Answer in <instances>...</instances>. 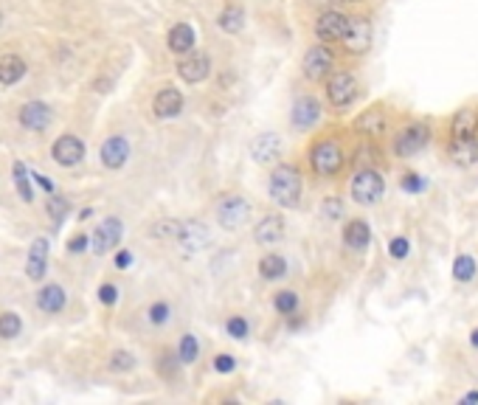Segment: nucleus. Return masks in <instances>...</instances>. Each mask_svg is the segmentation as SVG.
<instances>
[{"instance_id":"f257e3e1","label":"nucleus","mask_w":478,"mask_h":405,"mask_svg":"<svg viewBox=\"0 0 478 405\" xmlns=\"http://www.w3.org/2000/svg\"><path fill=\"white\" fill-rule=\"evenodd\" d=\"M304 195V175L290 161H276L267 175V197L279 208H298Z\"/></svg>"},{"instance_id":"f03ea898","label":"nucleus","mask_w":478,"mask_h":405,"mask_svg":"<svg viewBox=\"0 0 478 405\" xmlns=\"http://www.w3.org/2000/svg\"><path fill=\"white\" fill-rule=\"evenodd\" d=\"M346 161H349V155L335 135H318L307 146V166L321 180H335L343 172Z\"/></svg>"},{"instance_id":"7ed1b4c3","label":"nucleus","mask_w":478,"mask_h":405,"mask_svg":"<svg viewBox=\"0 0 478 405\" xmlns=\"http://www.w3.org/2000/svg\"><path fill=\"white\" fill-rule=\"evenodd\" d=\"M251 217H253V203L245 197V195H239V192H225L217 197V206H214V220L223 231L228 234H236V231H242L248 223H251Z\"/></svg>"},{"instance_id":"20e7f679","label":"nucleus","mask_w":478,"mask_h":405,"mask_svg":"<svg viewBox=\"0 0 478 405\" xmlns=\"http://www.w3.org/2000/svg\"><path fill=\"white\" fill-rule=\"evenodd\" d=\"M321 85H323V99H326V105H330L332 110L352 107L354 99H357V93H361V82H357V76L352 71H338L335 68Z\"/></svg>"},{"instance_id":"39448f33","label":"nucleus","mask_w":478,"mask_h":405,"mask_svg":"<svg viewBox=\"0 0 478 405\" xmlns=\"http://www.w3.org/2000/svg\"><path fill=\"white\" fill-rule=\"evenodd\" d=\"M349 195L357 206H377L385 195V180L374 166H361L349 180Z\"/></svg>"},{"instance_id":"423d86ee","label":"nucleus","mask_w":478,"mask_h":405,"mask_svg":"<svg viewBox=\"0 0 478 405\" xmlns=\"http://www.w3.org/2000/svg\"><path fill=\"white\" fill-rule=\"evenodd\" d=\"M335 51L332 45L326 43H315L304 51V59H301V76L310 82V85H321L326 76L335 71Z\"/></svg>"},{"instance_id":"0eeeda50","label":"nucleus","mask_w":478,"mask_h":405,"mask_svg":"<svg viewBox=\"0 0 478 405\" xmlns=\"http://www.w3.org/2000/svg\"><path fill=\"white\" fill-rule=\"evenodd\" d=\"M372 40H374V25H372V20H369L366 14L349 17L346 34H343V40H341L343 54H349V56H363V54H369Z\"/></svg>"},{"instance_id":"6e6552de","label":"nucleus","mask_w":478,"mask_h":405,"mask_svg":"<svg viewBox=\"0 0 478 405\" xmlns=\"http://www.w3.org/2000/svg\"><path fill=\"white\" fill-rule=\"evenodd\" d=\"M122 237H124V223L118 217H104V220L93 228L91 234V251L93 256H110L118 245H122Z\"/></svg>"},{"instance_id":"1a4fd4ad","label":"nucleus","mask_w":478,"mask_h":405,"mask_svg":"<svg viewBox=\"0 0 478 405\" xmlns=\"http://www.w3.org/2000/svg\"><path fill=\"white\" fill-rule=\"evenodd\" d=\"M84 155H87V146L76 133H62L51 144V161L62 169H76L84 161Z\"/></svg>"},{"instance_id":"9d476101","label":"nucleus","mask_w":478,"mask_h":405,"mask_svg":"<svg viewBox=\"0 0 478 405\" xmlns=\"http://www.w3.org/2000/svg\"><path fill=\"white\" fill-rule=\"evenodd\" d=\"M346 25H349V14H343L341 9H323L312 23V34L318 43L338 45L346 34Z\"/></svg>"},{"instance_id":"9b49d317","label":"nucleus","mask_w":478,"mask_h":405,"mask_svg":"<svg viewBox=\"0 0 478 405\" xmlns=\"http://www.w3.org/2000/svg\"><path fill=\"white\" fill-rule=\"evenodd\" d=\"M321 118H323V105H321L318 96H312V93L298 96L290 107V127L295 133H310Z\"/></svg>"},{"instance_id":"f8f14e48","label":"nucleus","mask_w":478,"mask_h":405,"mask_svg":"<svg viewBox=\"0 0 478 405\" xmlns=\"http://www.w3.org/2000/svg\"><path fill=\"white\" fill-rule=\"evenodd\" d=\"M212 56L203 54V51H189L183 56H177L174 62V74L181 82L186 85H203L208 76H212Z\"/></svg>"},{"instance_id":"ddd939ff","label":"nucleus","mask_w":478,"mask_h":405,"mask_svg":"<svg viewBox=\"0 0 478 405\" xmlns=\"http://www.w3.org/2000/svg\"><path fill=\"white\" fill-rule=\"evenodd\" d=\"M133 155V146H130V138L122 135V133H113L102 141L99 146V164L107 169V172H122Z\"/></svg>"},{"instance_id":"4468645a","label":"nucleus","mask_w":478,"mask_h":405,"mask_svg":"<svg viewBox=\"0 0 478 405\" xmlns=\"http://www.w3.org/2000/svg\"><path fill=\"white\" fill-rule=\"evenodd\" d=\"M428 141H431V127L425 121H413L394 135V155L397 158H411V155L425 149Z\"/></svg>"},{"instance_id":"2eb2a0df","label":"nucleus","mask_w":478,"mask_h":405,"mask_svg":"<svg viewBox=\"0 0 478 405\" xmlns=\"http://www.w3.org/2000/svg\"><path fill=\"white\" fill-rule=\"evenodd\" d=\"M48 259H51V239L48 237H34L25 254V278L28 282H45L48 276Z\"/></svg>"},{"instance_id":"dca6fc26","label":"nucleus","mask_w":478,"mask_h":405,"mask_svg":"<svg viewBox=\"0 0 478 405\" xmlns=\"http://www.w3.org/2000/svg\"><path fill=\"white\" fill-rule=\"evenodd\" d=\"M51 121H54V110H51V105L40 102V99L23 102L17 107V124L28 133H45L51 127Z\"/></svg>"},{"instance_id":"f3484780","label":"nucleus","mask_w":478,"mask_h":405,"mask_svg":"<svg viewBox=\"0 0 478 405\" xmlns=\"http://www.w3.org/2000/svg\"><path fill=\"white\" fill-rule=\"evenodd\" d=\"M282 152H284V141H282L279 133L264 130V133H259V135L251 141V158H253V164H259V166H273V164L282 158Z\"/></svg>"},{"instance_id":"a211bd4d","label":"nucleus","mask_w":478,"mask_h":405,"mask_svg":"<svg viewBox=\"0 0 478 405\" xmlns=\"http://www.w3.org/2000/svg\"><path fill=\"white\" fill-rule=\"evenodd\" d=\"M183 90H177L174 85H161L155 90V96H152V116L161 118V121H169V118H177L183 113Z\"/></svg>"},{"instance_id":"6ab92c4d","label":"nucleus","mask_w":478,"mask_h":405,"mask_svg":"<svg viewBox=\"0 0 478 405\" xmlns=\"http://www.w3.org/2000/svg\"><path fill=\"white\" fill-rule=\"evenodd\" d=\"M174 242L181 245L183 256H194V254L203 251L208 242H212V234H208V226L203 220H183L181 223V234H177Z\"/></svg>"},{"instance_id":"aec40b11","label":"nucleus","mask_w":478,"mask_h":405,"mask_svg":"<svg viewBox=\"0 0 478 405\" xmlns=\"http://www.w3.org/2000/svg\"><path fill=\"white\" fill-rule=\"evenodd\" d=\"M284 231H287V223L279 211H267L262 220L253 226V239L259 248H276L282 239H284Z\"/></svg>"},{"instance_id":"412c9836","label":"nucleus","mask_w":478,"mask_h":405,"mask_svg":"<svg viewBox=\"0 0 478 405\" xmlns=\"http://www.w3.org/2000/svg\"><path fill=\"white\" fill-rule=\"evenodd\" d=\"M34 304L43 316H59L68 307V293L59 282H40L34 293Z\"/></svg>"},{"instance_id":"4be33fe9","label":"nucleus","mask_w":478,"mask_h":405,"mask_svg":"<svg viewBox=\"0 0 478 405\" xmlns=\"http://www.w3.org/2000/svg\"><path fill=\"white\" fill-rule=\"evenodd\" d=\"M385 127H388V116L383 113V107H369L354 118V133L369 141H377L380 135H385Z\"/></svg>"},{"instance_id":"5701e85b","label":"nucleus","mask_w":478,"mask_h":405,"mask_svg":"<svg viewBox=\"0 0 478 405\" xmlns=\"http://www.w3.org/2000/svg\"><path fill=\"white\" fill-rule=\"evenodd\" d=\"M194 45H197V31H194L192 23H174L166 31V48L174 56H183V54L194 51Z\"/></svg>"},{"instance_id":"b1692460","label":"nucleus","mask_w":478,"mask_h":405,"mask_svg":"<svg viewBox=\"0 0 478 405\" xmlns=\"http://www.w3.org/2000/svg\"><path fill=\"white\" fill-rule=\"evenodd\" d=\"M256 273H259L262 282H282L290 273V265L279 251H264L256 262Z\"/></svg>"},{"instance_id":"393cba45","label":"nucleus","mask_w":478,"mask_h":405,"mask_svg":"<svg viewBox=\"0 0 478 405\" xmlns=\"http://www.w3.org/2000/svg\"><path fill=\"white\" fill-rule=\"evenodd\" d=\"M28 74V62L20 54H3L0 56V85L3 87H14L17 82H23Z\"/></svg>"},{"instance_id":"a878e982","label":"nucleus","mask_w":478,"mask_h":405,"mask_svg":"<svg viewBox=\"0 0 478 405\" xmlns=\"http://www.w3.org/2000/svg\"><path fill=\"white\" fill-rule=\"evenodd\" d=\"M478 133V110L475 107H462L453 121H451V135L453 141H467V138H475Z\"/></svg>"},{"instance_id":"bb28decb","label":"nucleus","mask_w":478,"mask_h":405,"mask_svg":"<svg viewBox=\"0 0 478 405\" xmlns=\"http://www.w3.org/2000/svg\"><path fill=\"white\" fill-rule=\"evenodd\" d=\"M372 242V228L366 220H361V217H354V220H349L343 226V245L352 248V251H366Z\"/></svg>"},{"instance_id":"cd10ccee","label":"nucleus","mask_w":478,"mask_h":405,"mask_svg":"<svg viewBox=\"0 0 478 405\" xmlns=\"http://www.w3.org/2000/svg\"><path fill=\"white\" fill-rule=\"evenodd\" d=\"M12 183H14L17 197L25 206H32L34 203V180H32V169H28L23 161H12Z\"/></svg>"},{"instance_id":"c85d7f7f","label":"nucleus","mask_w":478,"mask_h":405,"mask_svg":"<svg viewBox=\"0 0 478 405\" xmlns=\"http://www.w3.org/2000/svg\"><path fill=\"white\" fill-rule=\"evenodd\" d=\"M214 23H217V28L223 31V34H239V31L245 28V9L239 3H225Z\"/></svg>"},{"instance_id":"c756f323","label":"nucleus","mask_w":478,"mask_h":405,"mask_svg":"<svg viewBox=\"0 0 478 405\" xmlns=\"http://www.w3.org/2000/svg\"><path fill=\"white\" fill-rule=\"evenodd\" d=\"M135 366H138L135 352H130L124 347H118L107 355V371L110 375H130V371H135Z\"/></svg>"},{"instance_id":"7c9ffc66","label":"nucleus","mask_w":478,"mask_h":405,"mask_svg":"<svg viewBox=\"0 0 478 405\" xmlns=\"http://www.w3.org/2000/svg\"><path fill=\"white\" fill-rule=\"evenodd\" d=\"M155 371L163 380H174V375L181 371V360H177V352L172 347H161V352L155 355Z\"/></svg>"},{"instance_id":"2f4dec72","label":"nucleus","mask_w":478,"mask_h":405,"mask_svg":"<svg viewBox=\"0 0 478 405\" xmlns=\"http://www.w3.org/2000/svg\"><path fill=\"white\" fill-rule=\"evenodd\" d=\"M451 158H453V164H459V166L475 164V161H478V144H475V138L451 141Z\"/></svg>"},{"instance_id":"473e14b6","label":"nucleus","mask_w":478,"mask_h":405,"mask_svg":"<svg viewBox=\"0 0 478 405\" xmlns=\"http://www.w3.org/2000/svg\"><path fill=\"white\" fill-rule=\"evenodd\" d=\"M273 309L279 316H298V309H301V296H298L295 290H290V287H284V290H279L276 296H273Z\"/></svg>"},{"instance_id":"72a5a7b5","label":"nucleus","mask_w":478,"mask_h":405,"mask_svg":"<svg viewBox=\"0 0 478 405\" xmlns=\"http://www.w3.org/2000/svg\"><path fill=\"white\" fill-rule=\"evenodd\" d=\"M177 360H181V366H194L197 358H200V340L194 332H186L181 340H177Z\"/></svg>"},{"instance_id":"f704fd0d","label":"nucleus","mask_w":478,"mask_h":405,"mask_svg":"<svg viewBox=\"0 0 478 405\" xmlns=\"http://www.w3.org/2000/svg\"><path fill=\"white\" fill-rule=\"evenodd\" d=\"M23 332V316L17 309H0V340H14Z\"/></svg>"},{"instance_id":"c9c22d12","label":"nucleus","mask_w":478,"mask_h":405,"mask_svg":"<svg viewBox=\"0 0 478 405\" xmlns=\"http://www.w3.org/2000/svg\"><path fill=\"white\" fill-rule=\"evenodd\" d=\"M181 223L183 220H174V217H163V220H155L149 226V237L152 239H161V242H174L177 234H181Z\"/></svg>"},{"instance_id":"e433bc0d","label":"nucleus","mask_w":478,"mask_h":405,"mask_svg":"<svg viewBox=\"0 0 478 405\" xmlns=\"http://www.w3.org/2000/svg\"><path fill=\"white\" fill-rule=\"evenodd\" d=\"M68 211H71V203L59 195V192H54V195H48V203H45V214L54 220V226H62L65 220H68Z\"/></svg>"},{"instance_id":"4c0bfd02","label":"nucleus","mask_w":478,"mask_h":405,"mask_svg":"<svg viewBox=\"0 0 478 405\" xmlns=\"http://www.w3.org/2000/svg\"><path fill=\"white\" fill-rule=\"evenodd\" d=\"M146 321L152 327H166L172 321V304L166 298H158L146 307Z\"/></svg>"},{"instance_id":"58836bf2","label":"nucleus","mask_w":478,"mask_h":405,"mask_svg":"<svg viewBox=\"0 0 478 405\" xmlns=\"http://www.w3.org/2000/svg\"><path fill=\"white\" fill-rule=\"evenodd\" d=\"M225 332H228V338H234V340H248V335H251V321H248L245 316H228V318H225Z\"/></svg>"},{"instance_id":"ea45409f","label":"nucleus","mask_w":478,"mask_h":405,"mask_svg":"<svg viewBox=\"0 0 478 405\" xmlns=\"http://www.w3.org/2000/svg\"><path fill=\"white\" fill-rule=\"evenodd\" d=\"M87 248H91V234L87 231H73L65 242L68 256H82V254H87Z\"/></svg>"},{"instance_id":"a19ab883","label":"nucleus","mask_w":478,"mask_h":405,"mask_svg":"<svg viewBox=\"0 0 478 405\" xmlns=\"http://www.w3.org/2000/svg\"><path fill=\"white\" fill-rule=\"evenodd\" d=\"M236 366H239L236 355H231V352H217L214 360H212V369L217 371V375H234Z\"/></svg>"},{"instance_id":"79ce46f5","label":"nucleus","mask_w":478,"mask_h":405,"mask_svg":"<svg viewBox=\"0 0 478 405\" xmlns=\"http://www.w3.org/2000/svg\"><path fill=\"white\" fill-rule=\"evenodd\" d=\"M118 285L115 282H102L99 285V290H96V298H99V304L102 307H115L118 304Z\"/></svg>"},{"instance_id":"37998d69","label":"nucleus","mask_w":478,"mask_h":405,"mask_svg":"<svg viewBox=\"0 0 478 405\" xmlns=\"http://www.w3.org/2000/svg\"><path fill=\"white\" fill-rule=\"evenodd\" d=\"M453 276L459 278V282H470V278L475 276V259L473 256H459L456 265H453Z\"/></svg>"},{"instance_id":"c03bdc74","label":"nucleus","mask_w":478,"mask_h":405,"mask_svg":"<svg viewBox=\"0 0 478 405\" xmlns=\"http://www.w3.org/2000/svg\"><path fill=\"white\" fill-rule=\"evenodd\" d=\"M411 251V242L405 237H394L391 242H388V254H391V259H405Z\"/></svg>"},{"instance_id":"a18cd8bd","label":"nucleus","mask_w":478,"mask_h":405,"mask_svg":"<svg viewBox=\"0 0 478 405\" xmlns=\"http://www.w3.org/2000/svg\"><path fill=\"white\" fill-rule=\"evenodd\" d=\"M323 217H326V220H341V217H343V203L338 197H326L323 200Z\"/></svg>"},{"instance_id":"49530a36","label":"nucleus","mask_w":478,"mask_h":405,"mask_svg":"<svg viewBox=\"0 0 478 405\" xmlns=\"http://www.w3.org/2000/svg\"><path fill=\"white\" fill-rule=\"evenodd\" d=\"M133 251H127V248H115L113 251V265H115V270H127L130 265H133Z\"/></svg>"},{"instance_id":"de8ad7c7","label":"nucleus","mask_w":478,"mask_h":405,"mask_svg":"<svg viewBox=\"0 0 478 405\" xmlns=\"http://www.w3.org/2000/svg\"><path fill=\"white\" fill-rule=\"evenodd\" d=\"M402 189L411 192V195H416V192L425 189V180H422L420 175H405V177H402Z\"/></svg>"},{"instance_id":"09e8293b","label":"nucleus","mask_w":478,"mask_h":405,"mask_svg":"<svg viewBox=\"0 0 478 405\" xmlns=\"http://www.w3.org/2000/svg\"><path fill=\"white\" fill-rule=\"evenodd\" d=\"M32 180L40 186L43 192H48V195H54L56 192V186H54V180L51 177H45V175H40V172H32Z\"/></svg>"},{"instance_id":"8fccbe9b","label":"nucleus","mask_w":478,"mask_h":405,"mask_svg":"<svg viewBox=\"0 0 478 405\" xmlns=\"http://www.w3.org/2000/svg\"><path fill=\"white\" fill-rule=\"evenodd\" d=\"M312 6H321V9H338L343 3H349V0H310Z\"/></svg>"},{"instance_id":"3c124183","label":"nucleus","mask_w":478,"mask_h":405,"mask_svg":"<svg viewBox=\"0 0 478 405\" xmlns=\"http://www.w3.org/2000/svg\"><path fill=\"white\" fill-rule=\"evenodd\" d=\"M110 79H93V90H99V93H107L110 90Z\"/></svg>"},{"instance_id":"603ef678","label":"nucleus","mask_w":478,"mask_h":405,"mask_svg":"<svg viewBox=\"0 0 478 405\" xmlns=\"http://www.w3.org/2000/svg\"><path fill=\"white\" fill-rule=\"evenodd\" d=\"M91 217H93V208H82V211H79V223L91 220Z\"/></svg>"},{"instance_id":"864d4df0","label":"nucleus","mask_w":478,"mask_h":405,"mask_svg":"<svg viewBox=\"0 0 478 405\" xmlns=\"http://www.w3.org/2000/svg\"><path fill=\"white\" fill-rule=\"evenodd\" d=\"M462 402H478V391H470V394H467Z\"/></svg>"},{"instance_id":"5fc2aeb1","label":"nucleus","mask_w":478,"mask_h":405,"mask_svg":"<svg viewBox=\"0 0 478 405\" xmlns=\"http://www.w3.org/2000/svg\"><path fill=\"white\" fill-rule=\"evenodd\" d=\"M470 344L478 349V329H473V335H470Z\"/></svg>"},{"instance_id":"6e6d98bb","label":"nucleus","mask_w":478,"mask_h":405,"mask_svg":"<svg viewBox=\"0 0 478 405\" xmlns=\"http://www.w3.org/2000/svg\"><path fill=\"white\" fill-rule=\"evenodd\" d=\"M3 20H6V14H3V9H0V28H3Z\"/></svg>"}]
</instances>
